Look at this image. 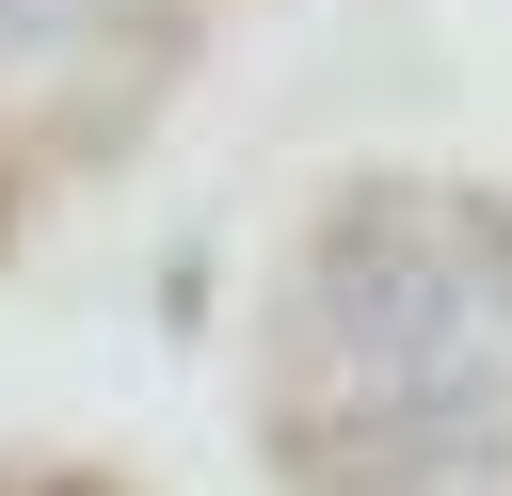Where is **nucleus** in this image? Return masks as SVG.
Segmentation results:
<instances>
[{"label":"nucleus","mask_w":512,"mask_h":496,"mask_svg":"<svg viewBox=\"0 0 512 496\" xmlns=\"http://www.w3.org/2000/svg\"><path fill=\"white\" fill-rule=\"evenodd\" d=\"M144 0H0V80H64L80 48H112Z\"/></svg>","instance_id":"1"}]
</instances>
